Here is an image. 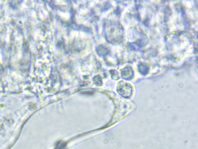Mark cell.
Masks as SVG:
<instances>
[{
  "label": "cell",
  "mask_w": 198,
  "mask_h": 149,
  "mask_svg": "<svg viewBox=\"0 0 198 149\" xmlns=\"http://www.w3.org/2000/svg\"><path fill=\"white\" fill-rule=\"evenodd\" d=\"M139 70L142 74H146L148 73L149 70V67L146 63H141L139 65Z\"/></svg>",
  "instance_id": "obj_2"
},
{
  "label": "cell",
  "mask_w": 198,
  "mask_h": 149,
  "mask_svg": "<svg viewBox=\"0 0 198 149\" xmlns=\"http://www.w3.org/2000/svg\"><path fill=\"white\" fill-rule=\"evenodd\" d=\"M122 74L123 78L128 79L132 77L133 75V71L131 67L127 66L122 70Z\"/></svg>",
  "instance_id": "obj_1"
}]
</instances>
